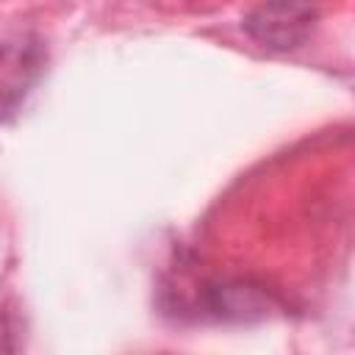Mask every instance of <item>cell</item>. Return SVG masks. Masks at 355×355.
Segmentation results:
<instances>
[{"label": "cell", "instance_id": "2", "mask_svg": "<svg viewBox=\"0 0 355 355\" xmlns=\"http://www.w3.org/2000/svg\"><path fill=\"white\" fill-rule=\"evenodd\" d=\"M44 47L33 39L0 44V122L11 119L44 69Z\"/></svg>", "mask_w": 355, "mask_h": 355}, {"label": "cell", "instance_id": "3", "mask_svg": "<svg viewBox=\"0 0 355 355\" xmlns=\"http://www.w3.org/2000/svg\"><path fill=\"white\" fill-rule=\"evenodd\" d=\"M269 294L261 286L244 283V280H227L211 288V311H216L219 319H261L269 313Z\"/></svg>", "mask_w": 355, "mask_h": 355}, {"label": "cell", "instance_id": "1", "mask_svg": "<svg viewBox=\"0 0 355 355\" xmlns=\"http://www.w3.org/2000/svg\"><path fill=\"white\" fill-rule=\"evenodd\" d=\"M316 25L311 0H261L247 17L244 31L266 50L288 53L308 42Z\"/></svg>", "mask_w": 355, "mask_h": 355}]
</instances>
